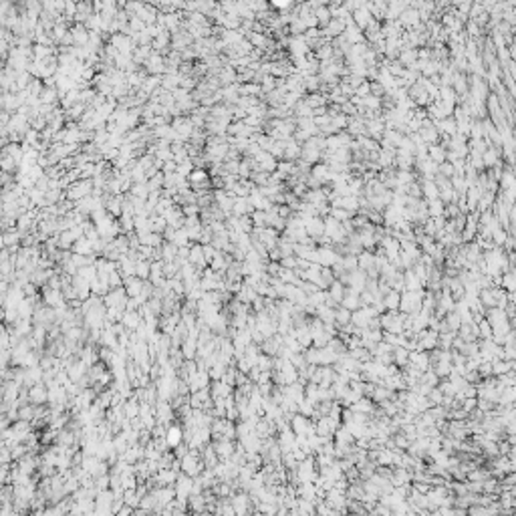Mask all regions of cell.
<instances>
[{
	"mask_svg": "<svg viewBox=\"0 0 516 516\" xmlns=\"http://www.w3.org/2000/svg\"><path fill=\"white\" fill-rule=\"evenodd\" d=\"M95 194V184L91 179H81V181H73V184L67 188V194L65 198L69 200V202H81V200H85L89 196Z\"/></svg>",
	"mask_w": 516,
	"mask_h": 516,
	"instance_id": "1",
	"label": "cell"
},
{
	"mask_svg": "<svg viewBox=\"0 0 516 516\" xmlns=\"http://www.w3.org/2000/svg\"><path fill=\"white\" fill-rule=\"evenodd\" d=\"M109 45L117 48L119 55H127V57H133V53L137 51V43L133 41L131 37L123 35V32H117V35H113V37L109 39Z\"/></svg>",
	"mask_w": 516,
	"mask_h": 516,
	"instance_id": "2",
	"label": "cell"
},
{
	"mask_svg": "<svg viewBox=\"0 0 516 516\" xmlns=\"http://www.w3.org/2000/svg\"><path fill=\"white\" fill-rule=\"evenodd\" d=\"M402 311L404 313H409V314H415L420 313V307H422V291H405L402 294Z\"/></svg>",
	"mask_w": 516,
	"mask_h": 516,
	"instance_id": "3",
	"label": "cell"
},
{
	"mask_svg": "<svg viewBox=\"0 0 516 516\" xmlns=\"http://www.w3.org/2000/svg\"><path fill=\"white\" fill-rule=\"evenodd\" d=\"M179 466H181V470L186 472V476H198L200 472H202V468H204V464L198 460V456L192 450L179 460Z\"/></svg>",
	"mask_w": 516,
	"mask_h": 516,
	"instance_id": "4",
	"label": "cell"
},
{
	"mask_svg": "<svg viewBox=\"0 0 516 516\" xmlns=\"http://www.w3.org/2000/svg\"><path fill=\"white\" fill-rule=\"evenodd\" d=\"M165 71H168V67H165V59L159 53H152V57H149L147 63H145V73L161 77V73L165 75Z\"/></svg>",
	"mask_w": 516,
	"mask_h": 516,
	"instance_id": "5",
	"label": "cell"
},
{
	"mask_svg": "<svg viewBox=\"0 0 516 516\" xmlns=\"http://www.w3.org/2000/svg\"><path fill=\"white\" fill-rule=\"evenodd\" d=\"M214 200H216V204H218V208L228 216L232 214V210H234V202H236V198L232 196L230 192L226 190H218V192H214Z\"/></svg>",
	"mask_w": 516,
	"mask_h": 516,
	"instance_id": "6",
	"label": "cell"
},
{
	"mask_svg": "<svg viewBox=\"0 0 516 516\" xmlns=\"http://www.w3.org/2000/svg\"><path fill=\"white\" fill-rule=\"evenodd\" d=\"M305 228H307L309 238H317L319 240L325 234V220L319 218V216H314V218L305 220Z\"/></svg>",
	"mask_w": 516,
	"mask_h": 516,
	"instance_id": "7",
	"label": "cell"
},
{
	"mask_svg": "<svg viewBox=\"0 0 516 516\" xmlns=\"http://www.w3.org/2000/svg\"><path fill=\"white\" fill-rule=\"evenodd\" d=\"M89 37H91V32L87 30L85 24H75L71 28V39H73V45L75 46H87L89 45Z\"/></svg>",
	"mask_w": 516,
	"mask_h": 516,
	"instance_id": "8",
	"label": "cell"
},
{
	"mask_svg": "<svg viewBox=\"0 0 516 516\" xmlns=\"http://www.w3.org/2000/svg\"><path fill=\"white\" fill-rule=\"evenodd\" d=\"M248 200H250L252 208H254V210H258V212H269V210L272 208V202H270V200L266 198V196H262L258 188H254V190H252V194L248 196Z\"/></svg>",
	"mask_w": 516,
	"mask_h": 516,
	"instance_id": "9",
	"label": "cell"
},
{
	"mask_svg": "<svg viewBox=\"0 0 516 516\" xmlns=\"http://www.w3.org/2000/svg\"><path fill=\"white\" fill-rule=\"evenodd\" d=\"M28 402L32 405H43V404H46L48 402V389L43 387L41 383L39 385H32L28 389Z\"/></svg>",
	"mask_w": 516,
	"mask_h": 516,
	"instance_id": "10",
	"label": "cell"
},
{
	"mask_svg": "<svg viewBox=\"0 0 516 516\" xmlns=\"http://www.w3.org/2000/svg\"><path fill=\"white\" fill-rule=\"evenodd\" d=\"M188 262L192 266H196V269H204V266L208 264L206 262V256H204V246L202 244H192L190 246V258Z\"/></svg>",
	"mask_w": 516,
	"mask_h": 516,
	"instance_id": "11",
	"label": "cell"
},
{
	"mask_svg": "<svg viewBox=\"0 0 516 516\" xmlns=\"http://www.w3.org/2000/svg\"><path fill=\"white\" fill-rule=\"evenodd\" d=\"M123 280H125V292H127L129 298H137L143 292L145 280H141L137 276H129V278H123Z\"/></svg>",
	"mask_w": 516,
	"mask_h": 516,
	"instance_id": "12",
	"label": "cell"
},
{
	"mask_svg": "<svg viewBox=\"0 0 516 516\" xmlns=\"http://www.w3.org/2000/svg\"><path fill=\"white\" fill-rule=\"evenodd\" d=\"M256 210L252 208L250 200L248 198H236L234 202V210H232V216H236V218H242V216H252Z\"/></svg>",
	"mask_w": 516,
	"mask_h": 516,
	"instance_id": "13",
	"label": "cell"
},
{
	"mask_svg": "<svg viewBox=\"0 0 516 516\" xmlns=\"http://www.w3.org/2000/svg\"><path fill=\"white\" fill-rule=\"evenodd\" d=\"M21 238H22V234L21 232H16V230H6L4 234H2V246L4 248H8L10 252H19V242H21Z\"/></svg>",
	"mask_w": 516,
	"mask_h": 516,
	"instance_id": "14",
	"label": "cell"
},
{
	"mask_svg": "<svg viewBox=\"0 0 516 516\" xmlns=\"http://www.w3.org/2000/svg\"><path fill=\"white\" fill-rule=\"evenodd\" d=\"M170 45H172V35H170L168 30H163V32H159V35L154 39L152 48H154V53H165L170 48Z\"/></svg>",
	"mask_w": 516,
	"mask_h": 516,
	"instance_id": "15",
	"label": "cell"
},
{
	"mask_svg": "<svg viewBox=\"0 0 516 516\" xmlns=\"http://www.w3.org/2000/svg\"><path fill=\"white\" fill-rule=\"evenodd\" d=\"M214 450H216V454H218L220 460H232L236 448H234V444H232L230 440H220L218 444L214 446Z\"/></svg>",
	"mask_w": 516,
	"mask_h": 516,
	"instance_id": "16",
	"label": "cell"
},
{
	"mask_svg": "<svg viewBox=\"0 0 516 516\" xmlns=\"http://www.w3.org/2000/svg\"><path fill=\"white\" fill-rule=\"evenodd\" d=\"M184 438H186L184 436V429L178 427V426H172L168 429V434H165V444H168L170 448H178V446H181Z\"/></svg>",
	"mask_w": 516,
	"mask_h": 516,
	"instance_id": "17",
	"label": "cell"
},
{
	"mask_svg": "<svg viewBox=\"0 0 516 516\" xmlns=\"http://www.w3.org/2000/svg\"><path fill=\"white\" fill-rule=\"evenodd\" d=\"M351 16H353V22H355L359 28H369V24L373 22V21H371V12H369L367 8H365V4H363L359 10H355Z\"/></svg>",
	"mask_w": 516,
	"mask_h": 516,
	"instance_id": "18",
	"label": "cell"
},
{
	"mask_svg": "<svg viewBox=\"0 0 516 516\" xmlns=\"http://www.w3.org/2000/svg\"><path fill=\"white\" fill-rule=\"evenodd\" d=\"M181 79H184V77H181L179 73H168V75H163V77H161V87H163L165 91L174 93L176 89H179Z\"/></svg>",
	"mask_w": 516,
	"mask_h": 516,
	"instance_id": "19",
	"label": "cell"
},
{
	"mask_svg": "<svg viewBox=\"0 0 516 516\" xmlns=\"http://www.w3.org/2000/svg\"><path fill=\"white\" fill-rule=\"evenodd\" d=\"M95 252L93 248V242L89 238H81L73 244V254H79V256H91Z\"/></svg>",
	"mask_w": 516,
	"mask_h": 516,
	"instance_id": "20",
	"label": "cell"
},
{
	"mask_svg": "<svg viewBox=\"0 0 516 516\" xmlns=\"http://www.w3.org/2000/svg\"><path fill=\"white\" fill-rule=\"evenodd\" d=\"M291 429L294 431V436H305L307 431L311 429L309 427V420L305 418V415H294V418L291 420Z\"/></svg>",
	"mask_w": 516,
	"mask_h": 516,
	"instance_id": "21",
	"label": "cell"
},
{
	"mask_svg": "<svg viewBox=\"0 0 516 516\" xmlns=\"http://www.w3.org/2000/svg\"><path fill=\"white\" fill-rule=\"evenodd\" d=\"M121 323H123V327H127L131 331L133 329H139V325H141V313H137V311H125Z\"/></svg>",
	"mask_w": 516,
	"mask_h": 516,
	"instance_id": "22",
	"label": "cell"
},
{
	"mask_svg": "<svg viewBox=\"0 0 516 516\" xmlns=\"http://www.w3.org/2000/svg\"><path fill=\"white\" fill-rule=\"evenodd\" d=\"M427 157L434 161L436 165H442V163H446L448 154H446V149L442 145H429L427 147Z\"/></svg>",
	"mask_w": 516,
	"mask_h": 516,
	"instance_id": "23",
	"label": "cell"
},
{
	"mask_svg": "<svg viewBox=\"0 0 516 516\" xmlns=\"http://www.w3.org/2000/svg\"><path fill=\"white\" fill-rule=\"evenodd\" d=\"M159 85H161V77H157V75H147V79L143 81V85H141L139 91H143L145 95H154L159 89Z\"/></svg>",
	"mask_w": 516,
	"mask_h": 516,
	"instance_id": "24",
	"label": "cell"
},
{
	"mask_svg": "<svg viewBox=\"0 0 516 516\" xmlns=\"http://www.w3.org/2000/svg\"><path fill=\"white\" fill-rule=\"evenodd\" d=\"M59 91H57V87H45V91L41 93V103L43 105H57L59 103Z\"/></svg>",
	"mask_w": 516,
	"mask_h": 516,
	"instance_id": "25",
	"label": "cell"
},
{
	"mask_svg": "<svg viewBox=\"0 0 516 516\" xmlns=\"http://www.w3.org/2000/svg\"><path fill=\"white\" fill-rule=\"evenodd\" d=\"M420 12L418 10H413V8H409V10H404L402 12V16H399V21H402V24H405V26H418L420 24Z\"/></svg>",
	"mask_w": 516,
	"mask_h": 516,
	"instance_id": "26",
	"label": "cell"
},
{
	"mask_svg": "<svg viewBox=\"0 0 516 516\" xmlns=\"http://www.w3.org/2000/svg\"><path fill=\"white\" fill-rule=\"evenodd\" d=\"M222 97L226 99V103H238L240 101V85H228L222 89Z\"/></svg>",
	"mask_w": 516,
	"mask_h": 516,
	"instance_id": "27",
	"label": "cell"
},
{
	"mask_svg": "<svg viewBox=\"0 0 516 516\" xmlns=\"http://www.w3.org/2000/svg\"><path fill=\"white\" fill-rule=\"evenodd\" d=\"M357 260H359V269L361 270H367V272L375 270V266H377V256H373L369 252H363Z\"/></svg>",
	"mask_w": 516,
	"mask_h": 516,
	"instance_id": "28",
	"label": "cell"
},
{
	"mask_svg": "<svg viewBox=\"0 0 516 516\" xmlns=\"http://www.w3.org/2000/svg\"><path fill=\"white\" fill-rule=\"evenodd\" d=\"M178 250H179V248L176 244L165 242L161 246V260L163 262H174V260H178Z\"/></svg>",
	"mask_w": 516,
	"mask_h": 516,
	"instance_id": "29",
	"label": "cell"
},
{
	"mask_svg": "<svg viewBox=\"0 0 516 516\" xmlns=\"http://www.w3.org/2000/svg\"><path fill=\"white\" fill-rule=\"evenodd\" d=\"M220 81L222 83H226V85H234V83L238 81V75H236V69L234 67H230V65H226L224 69H220Z\"/></svg>",
	"mask_w": 516,
	"mask_h": 516,
	"instance_id": "30",
	"label": "cell"
},
{
	"mask_svg": "<svg viewBox=\"0 0 516 516\" xmlns=\"http://www.w3.org/2000/svg\"><path fill=\"white\" fill-rule=\"evenodd\" d=\"M149 274H152V262L139 258L137 266H135V276L141 278V280H149Z\"/></svg>",
	"mask_w": 516,
	"mask_h": 516,
	"instance_id": "31",
	"label": "cell"
},
{
	"mask_svg": "<svg viewBox=\"0 0 516 516\" xmlns=\"http://www.w3.org/2000/svg\"><path fill=\"white\" fill-rule=\"evenodd\" d=\"M172 418H174V411H172L170 404H165V402H159V405H157V424L170 422Z\"/></svg>",
	"mask_w": 516,
	"mask_h": 516,
	"instance_id": "32",
	"label": "cell"
},
{
	"mask_svg": "<svg viewBox=\"0 0 516 516\" xmlns=\"http://www.w3.org/2000/svg\"><path fill=\"white\" fill-rule=\"evenodd\" d=\"M383 305H385L389 311H395L399 305H402V294H399V291H393V289H391V291L385 294Z\"/></svg>",
	"mask_w": 516,
	"mask_h": 516,
	"instance_id": "33",
	"label": "cell"
},
{
	"mask_svg": "<svg viewBox=\"0 0 516 516\" xmlns=\"http://www.w3.org/2000/svg\"><path fill=\"white\" fill-rule=\"evenodd\" d=\"M345 22L343 21H339V19H333L327 26H325V35L327 37H335V35H339V32H345Z\"/></svg>",
	"mask_w": 516,
	"mask_h": 516,
	"instance_id": "34",
	"label": "cell"
},
{
	"mask_svg": "<svg viewBox=\"0 0 516 516\" xmlns=\"http://www.w3.org/2000/svg\"><path fill=\"white\" fill-rule=\"evenodd\" d=\"M422 192L429 198V202H431V200H438L440 198V190H438V186H436L434 179H426L424 186H422Z\"/></svg>",
	"mask_w": 516,
	"mask_h": 516,
	"instance_id": "35",
	"label": "cell"
},
{
	"mask_svg": "<svg viewBox=\"0 0 516 516\" xmlns=\"http://www.w3.org/2000/svg\"><path fill=\"white\" fill-rule=\"evenodd\" d=\"M172 244H176L178 248H184L190 244V236H188V230L186 228H178L176 230V234L172 238Z\"/></svg>",
	"mask_w": 516,
	"mask_h": 516,
	"instance_id": "36",
	"label": "cell"
},
{
	"mask_svg": "<svg viewBox=\"0 0 516 516\" xmlns=\"http://www.w3.org/2000/svg\"><path fill=\"white\" fill-rule=\"evenodd\" d=\"M427 214L431 216V218H442V216H444V202L440 198L431 200V202L427 204Z\"/></svg>",
	"mask_w": 516,
	"mask_h": 516,
	"instance_id": "37",
	"label": "cell"
},
{
	"mask_svg": "<svg viewBox=\"0 0 516 516\" xmlns=\"http://www.w3.org/2000/svg\"><path fill=\"white\" fill-rule=\"evenodd\" d=\"M77 276H81L83 280H87V282H93L97 278V266L95 264H89V266H83V269H79Z\"/></svg>",
	"mask_w": 516,
	"mask_h": 516,
	"instance_id": "38",
	"label": "cell"
},
{
	"mask_svg": "<svg viewBox=\"0 0 516 516\" xmlns=\"http://www.w3.org/2000/svg\"><path fill=\"white\" fill-rule=\"evenodd\" d=\"M149 188H147V184H133L131 186V196L133 198H139V200H145L147 202V198H149Z\"/></svg>",
	"mask_w": 516,
	"mask_h": 516,
	"instance_id": "39",
	"label": "cell"
},
{
	"mask_svg": "<svg viewBox=\"0 0 516 516\" xmlns=\"http://www.w3.org/2000/svg\"><path fill=\"white\" fill-rule=\"evenodd\" d=\"M260 85L256 83H246V85H240V97H256L260 93Z\"/></svg>",
	"mask_w": 516,
	"mask_h": 516,
	"instance_id": "40",
	"label": "cell"
},
{
	"mask_svg": "<svg viewBox=\"0 0 516 516\" xmlns=\"http://www.w3.org/2000/svg\"><path fill=\"white\" fill-rule=\"evenodd\" d=\"M314 16H317V21H319V24H323V26H327L333 19H331V8L329 6H323V8H317L314 10Z\"/></svg>",
	"mask_w": 516,
	"mask_h": 516,
	"instance_id": "41",
	"label": "cell"
},
{
	"mask_svg": "<svg viewBox=\"0 0 516 516\" xmlns=\"http://www.w3.org/2000/svg\"><path fill=\"white\" fill-rule=\"evenodd\" d=\"M252 222H254V228H269V222H266V212H254L252 214Z\"/></svg>",
	"mask_w": 516,
	"mask_h": 516,
	"instance_id": "42",
	"label": "cell"
},
{
	"mask_svg": "<svg viewBox=\"0 0 516 516\" xmlns=\"http://www.w3.org/2000/svg\"><path fill=\"white\" fill-rule=\"evenodd\" d=\"M331 48H333L331 45H323V46H321V51H319V57L327 61V59H329V57L333 55V51H331Z\"/></svg>",
	"mask_w": 516,
	"mask_h": 516,
	"instance_id": "43",
	"label": "cell"
},
{
	"mask_svg": "<svg viewBox=\"0 0 516 516\" xmlns=\"http://www.w3.org/2000/svg\"><path fill=\"white\" fill-rule=\"evenodd\" d=\"M343 111H345L347 115H353V113H357V111H355V107H353L351 103H343Z\"/></svg>",
	"mask_w": 516,
	"mask_h": 516,
	"instance_id": "44",
	"label": "cell"
},
{
	"mask_svg": "<svg viewBox=\"0 0 516 516\" xmlns=\"http://www.w3.org/2000/svg\"><path fill=\"white\" fill-rule=\"evenodd\" d=\"M395 444H397L399 448H407V440H405V438H402V434H399V436L395 438Z\"/></svg>",
	"mask_w": 516,
	"mask_h": 516,
	"instance_id": "45",
	"label": "cell"
},
{
	"mask_svg": "<svg viewBox=\"0 0 516 516\" xmlns=\"http://www.w3.org/2000/svg\"><path fill=\"white\" fill-rule=\"evenodd\" d=\"M272 6H274V8H289L291 4H289V2H282V0H276V2H274Z\"/></svg>",
	"mask_w": 516,
	"mask_h": 516,
	"instance_id": "46",
	"label": "cell"
}]
</instances>
